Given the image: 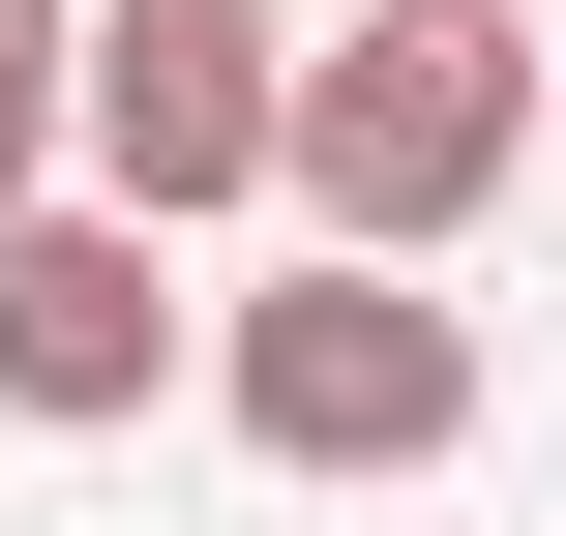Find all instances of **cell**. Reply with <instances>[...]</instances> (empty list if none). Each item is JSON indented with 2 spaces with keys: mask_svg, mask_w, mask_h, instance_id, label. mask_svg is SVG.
<instances>
[{
  "mask_svg": "<svg viewBox=\"0 0 566 536\" xmlns=\"http://www.w3.org/2000/svg\"><path fill=\"white\" fill-rule=\"evenodd\" d=\"M209 328H179V269H149V209H0V418H149Z\"/></svg>",
  "mask_w": 566,
  "mask_h": 536,
  "instance_id": "277c9868",
  "label": "cell"
},
{
  "mask_svg": "<svg viewBox=\"0 0 566 536\" xmlns=\"http://www.w3.org/2000/svg\"><path fill=\"white\" fill-rule=\"evenodd\" d=\"M90 149V0H0V209H60Z\"/></svg>",
  "mask_w": 566,
  "mask_h": 536,
  "instance_id": "5b68a950",
  "label": "cell"
},
{
  "mask_svg": "<svg viewBox=\"0 0 566 536\" xmlns=\"http://www.w3.org/2000/svg\"><path fill=\"white\" fill-rule=\"evenodd\" d=\"M537 149H566V90H537Z\"/></svg>",
  "mask_w": 566,
  "mask_h": 536,
  "instance_id": "8992f818",
  "label": "cell"
},
{
  "mask_svg": "<svg viewBox=\"0 0 566 536\" xmlns=\"http://www.w3.org/2000/svg\"><path fill=\"white\" fill-rule=\"evenodd\" d=\"M537 90H566V60L507 30V0H358V30H298V149H269V179H298L358 269H448V239L507 209Z\"/></svg>",
  "mask_w": 566,
  "mask_h": 536,
  "instance_id": "6da1fadb",
  "label": "cell"
},
{
  "mask_svg": "<svg viewBox=\"0 0 566 536\" xmlns=\"http://www.w3.org/2000/svg\"><path fill=\"white\" fill-rule=\"evenodd\" d=\"M269 149H298V30L269 0H90V209L209 239V209H269Z\"/></svg>",
  "mask_w": 566,
  "mask_h": 536,
  "instance_id": "3957f363",
  "label": "cell"
},
{
  "mask_svg": "<svg viewBox=\"0 0 566 536\" xmlns=\"http://www.w3.org/2000/svg\"><path fill=\"white\" fill-rule=\"evenodd\" d=\"M209 388H239V448L269 477H448L478 448V298H418V269H269L239 328H209Z\"/></svg>",
  "mask_w": 566,
  "mask_h": 536,
  "instance_id": "7a4b0ae2",
  "label": "cell"
}]
</instances>
